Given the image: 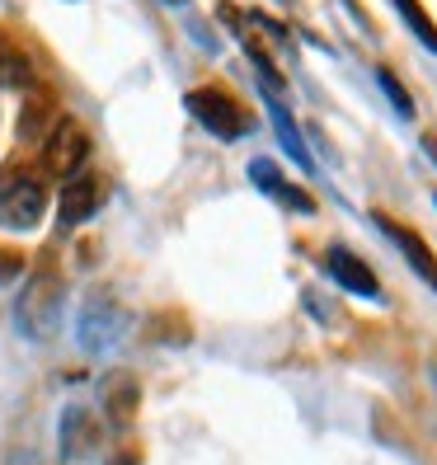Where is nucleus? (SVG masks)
<instances>
[{
    "mask_svg": "<svg viewBox=\"0 0 437 465\" xmlns=\"http://www.w3.org/2000/svg\"><path fill=\"white\" fill-rule=\"evenodd\" d=\"M376 80H381V90L391 94V104H395V114H400V118H414V99H409V90L400 85V80H395L391 71H376Z\"/></svg>",
    "mask_w": 437,
    "mask_h": 465,
    "instance_id": "obj_16",
    "label": "nucleus"
},
{
    "mask_svg": "<svg viewBox=\"0 0 437 465\" xmlns=\"http://www.w3.org/2000/svg\"><path fill=\"white\" fill-rule=\"evenodd\" d=\"M391 5L400 10V19L409 24V34H414L428 52H437V24L428 19V10L419 5V0H391Z\"/></svg>",
    "mask_w": 437,
    "mask_h": 465,
    "instance_id": "obj_14",
    "label": "nucleus"
},
{
    "mask_svg": "<svg viewBox=\"0 0 437 465\" xmlns=\"http://www.w3.org/2000/svg\"><path fill=\"white\" fill-rule=\"evenodd\" d=\"M15 320H19V334H29V339H52V330H57V320H62V278L47 259L34 268L29 287L19 292Z\"/></svg>",
    "mask_w": 437,
    "mask_h": 465,
    "instance_id": "obj_2",
    "label": "nucleus"
},
{
    "mask_svg": "<svg viewBox=\"0 0 437 465\" xmlns=\"http://www.w3.org/2000/svg\"><path fill=\"white\" fill-rule=\"evenodd\" d=\"M188 114H194L212 136H222V142H240V136L250 132V114H244V104L231 90H222V85L188 90Z\"/></svg>",
    "mask_w": 437,
    "mask_h": 465,
    "instance_id": "obj_3",
    "label": "nucleus"
},
{
    "mask_svg": "<svg viewBox=\"0 0 437 465\" xmlns=\"http://www.w3.org/2000/svg\"><path fill=\"white\" fill-rule=\"evenodd\" d=\"M114 465H136V456H132V451H127V456H118V460H114Z\"/></svg>",
    "mask_w": 437,
    "mask_h": 465,
    "instance_id": "obj_19",
    "label": "nucleus"
},
{
    "mask_svg": "<svg viewBox=\"0 0 437 465\" xmlns=\"http://www.w3.org/2000/svg\"><path fill=\"white\" fill-rule=\"evenodd\" d=\"M52 94H43V90H34L29 99H24V114H19V136L24 142H34V136H47V123H52Z\"/></svg>",
    "mask_w": 437,
    "mask_h": 465,
    "instance_id": "obj_13",
    "label": "nucleus"
},
{
    "mask_svg": "<svg viewBox=\"0 0 437 465\" xmlns=\"http://www.w3.org/2000/svg\"><path fill=\"white\" fill-rule=\"evenodd\" d=\"M19 268H24V263H19V254H0V282H10Z\"/></svg>",
    "mask_w": 437,
    "mask_h": 465,
    "instance_id": "obj_17",
    "label": "nucleus"
},
{
    "mask_svg": "<svg viewBox=\"0 0 437 465\" xmlns=\"http://www.w3.org/2000/svg\"><path fill=\"white\" fill-rule=\"evenodd\" d=\"M47 212V179L34 165H5L0 170V226L34 231Z\"/></svg>",
    "mask_w": 437,
    "mask_h": 465,
    "instance_id": "obj_1",
    "label": "nucleus"
},
{
    "mask_svg": "<svg viewBox=\"0 0 437 465\" xmlns=\"http://www.w3.org/2000/svg\"><path fill=\"white\" fill-rule=\"evenodd\" d=\"M376 226L386 231L400 250H404V259H409V268L419 272V278L428 282V287H437V254L428 250V240L414 231V226H404V222H395V216H386V212H376Z\"/></svg>",
    "mask_w": 437,
    "mask_h": 465,
    "instance_id": "obj_7",
    "label": "nucleus"
},
{
    "mask_svg": "<svg viewBox=\"0 0 437 465\" xmlns=\"http://www.w3.org/2000/svg\"><path fill=\"white\" fill-rule=\"evenodd\" d=\"M123 339V311L114 306V301H85V311H80V348L85 352H108Z\"/></svg>",
    "mask_w": 437,
    "mask_h": 465,
    "instance_id": "obj_5",
    "label": "nucleus"
},
{
    "mask_svg": "<svg viewBox=\"0 0 437 465\" xmlns=\"http://www.w3.org/2000/svg\"><path fill=\"white\" fill-rule=\"evenodd\" d=\"M136 400H142V391H136V376L127 371H114L104 381V414L114 419V428H127L136 419Z\"/></svg>",
    "mask_w": 437,
    "mask_h": 465,
    "instance_id": "obj_10",
    "label": "nucleus"
},
{
    "mask_svg": "<svg viewBox=\"0 0 437 465\" xmlns=\"http://www.w3.org/2000/svg\"><path fill=\"white\" fill-rule=\"evenodd\" d=\"M324 268H330V278L353 292V296H381V282H376V272L358 259V254H348V250H330L324 254Z\"/></svg>",
    "mask_w": 437,
    "mask_h": 465,
    "instance_id": "obj_8",
    "label": "nucleus"
},
{
    "mask_svg": "<svg viewBox=\"0 0 437 465\" xmlns=\"http://www.w3.org/2000/svg\"><path fill=\"white\" fill-rule=\"evenodd\" d=\"M250 179L263 188V193H273L278 203H287L292 212H302V216H311V212H315V198L306 193V188L287 183V179L278 174V165H273V160H254V165H250Z\"/></svg>",
    "mask_w": 437,
    "mask_h": 465,
    "instance_id": "obj_9",
    "label": "nucleus"
},
{
    "mask_svg": "<svg viewBox=\"0 0 437 465\" xmlns=\"http://www.w3.org/2000/svg\"><path fill=\"white\" fill-rule=\"evenodd\" d=\"M85 155H90V132L80 127L75 118H57L47 127V136H43V174L47 179H71V174H80L85 170Z\"/></svg>",
    "mask_w": 437,
    "mask_h": 465,
    "instance_id": "obj_4",
    "label": "nucleus"
},
{
    "mask_svg": "<svg viewBox=\"0 0 437 465\" xmlns=\"http://www.w3.org/2000/svg\"><path fill=\"white\" fill-rule=\"evenodd\" d=\"M99 198H104V183L94 170H80L62 183V198H57V216H62V226H80V222H90V216L99 212Z\"/></svg>",
    "mask_w": 437,
    "mask_h": 465,
    "instance_id": "obj_6",
    "label": "nucleus"
},
{
    "mask_svg": "<svg viewBox=\"0 0 437 465\" xmlns=\"http://www.w3.org/2000/svg\"><path fill=\"white\" fill-rule=\"evenodd\" d=\"M62 451H66V460H80V456L94 451V419L85 414V409H66V419H62Z\"/></svg>",
    "mask_w": 437,
    "mask_h": 465,
    "instance_id": "obj_11",
    "label": "nucleus"
},
{
    "mask_svg": "<svg viewBox=\"0 0 437 465\" xmlns=\"http://www.w3.org/2000/svg\"><path fill=\"white\" fill-rule=\"evenodd\" d=\"M268 118H273V132H278L283 151L292 155V165H296V170H311V155H306V142H302V132H296L292 114H287V108H283L278 99H268Z\"/></svg>",
    "mask_w": 437,
    "mask_h": 465,
    "instance_id": "obj_12",
    "label": "nucleus"
},
{
    "mask_svg": "<svg viewBox=\"0 0 437 465\" xmlns=\"http://www.w3.org/2000/svg\"><path fill=\"white\" fill-rule=\"evenodd\" d=\"M0 80H5V85H34L29 57H19L15 47H0Z\"/></svg>",
    "mask_w": 437,
    "mask_h": 465,
    "instance_id": "obj_15",
    "label": "nucleus"
},
{
    "mask_svg": "<svg viewBox=\"0 0 437 465\" xmlns=\"http://www.w3.org/2000/svg\"><path fill=\"white\" fill-rule=\"evenodd\" d=\"M423 151L437 160V132H423Z\"/></svg>",
    "mask_w": 437,
    "mask_h": 465,
    "instance_id": "obj_18",
    "label": "nucleus"
}]
</instances>
